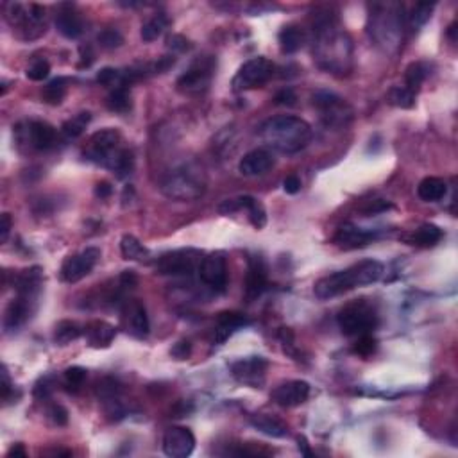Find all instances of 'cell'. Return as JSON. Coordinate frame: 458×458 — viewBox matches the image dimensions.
Here are the masks:
<instances>
[{
  "label": "cell",
  "mask_w": 458,
  "mask_h": 458,
  "mask_svg": "<svg viewBox=\"0 0 458 458\" xmlns=\"http://www.w3.org/2000/svg\"><path fill=\"white\" fill-rule=\"evenodd\" d=\"M258 136L272 151L281 154H296L310 144L314 129L306 120L294 115H278L267 118L258 127Z\"/></svg>",
  "instance_id": "2"
},
{
  "label": "cell",
  "mask_w": 458,
  "mask_h": 458,
  "mask_svg": "<svg viewBox=\"0 0 458 458\" xmlns=\"http://www.w3.org/2000/svg\"><path fill=\"white\" fill-rule=\"evenodd\" d=\"M283 190L287 193H290V195H294V193L299 192V190H301V179H299V175H296V174L287 175L283 181Z\"/></svg>",
  "instance_id": "57"
},
{
  "label": "cell",
  "mask_w": 458,
  "mask_h": 458,
  "mask_svg": "<svg viewBox=\"0 0 458 458\" xmlns=\"http://www.w3.org/2000/svg\"><path fill=\"white\" fill-rule=\"evenodd\" d=\"M120 318H122V326L129 335L136 338H144L149 335L151 323H149L147 308L138 299H127L124 301L122 310H120Z\"/></svg>",
  "instance_id": "17"
},
{
  "label": "cell",
  "mask_w": 458,
  "mask_h": 458,
  "mask_svg": "<svg viewBox=\"0 0 458 458\" xmlns=\"http://www.w3.org/2000/svg\"><path fill=\"white\" fill-rule=\"evenodd\" d=\"M83 335V327L74 321H61L54 330V342L57 345H68Z\"/></svg>",
  "instance_id": "38"
},
{
  "label": "cell",
  "mask_w": 458,
  "mask_h": 458,
  "mask_svg": "<svg viewBox=\"0 0 458 458\" xmlns=\"http://www.w3.org/2000/svg\"><path fill=\"white\" fill-rule=\"evenodd\" d=\"M48 74H50V65L47 59H36L27 66L26 70L27 79H31V81H44L48 77Z\"/></svg>",
  "instance_id": "46"
},
{
  "label": "cell",
  "mask_w": 458,
  "mask_h": 458,
  "mask_svg": "<svg viewBox=\"0 0 458 458\" xmlns=\"http://www.w3.org/2000/svg\"><path fill=\"white\" fill-rule=\"evenodd\" d=\"M376 347H378V342H376V338L372 336V333H367V335L358 336V341H356V344H354L353 351L356 354H360V356L367 358L374 353Z\"/></svg>",
  "instance_id": "47"
},
{
  "label": "cell",
  "mask_w": 458,
  "mask_h": 458,
  "mask_svg": "<svg viewBox=\"0 0 458 458\" xmlns=\"http://www.w3.org/2000/svg\"><path fill=\"white\" fill-rule=\"evenodd\" d=\"M276 72V65L267 59V57H253L245 61L238 68L236 75L233 77V90L235 92H245V90H254V88H262L263 84L269 83Z\"/></svg>",
  "instance_id": "12"
},
{
  "label": "cell",
  "mask_w": 458,
  "mask_h": 458,
  "mask_svg": "<svg viewBox=\"0 0 458 458\" xmlns=\"http://www.w3.org/2000/svg\"><path fill=\"white\" fill-rule=\"evenodd\" d=\"M171 354L175 360H187V358H190V354H192V344H190V341L175 342L174 347L171 350Z\"/></svg>",
  "instance_id": "54"
},
{
  "label": "cell",
  "mask_w": 458,
  "mask_h": 458,
  "mask_svg": "<svg viewBox=\"0 0 458 458\" xmlns=\"http://www.w3.org/2000/svg\"><path fill=\"white\" fill-rule=\"evenodd\" d=\"M195 450V437L184 426L169 428L163 435V453L171 458H187Z\"/></svg>",
  "instance_id": "18"
},
{
  "label": "cell",
  "mask_w": 458,
  "mask_h": 458,
  "mask_svg": "<svg viewBox=\"0 0 458 458\" xmlns=\"http://www.w3.org/2000/svg\"><path fill=\"white\" fill-rule=\"evenodd\" d=\"M376 238H378L376 231H367V229H362L354 224H344L333 236V242H335L336 247L344 249V251H353V249L367 247Z\"/></svg>",
  "instance_id": "22"
},
{
  "label": "cell",
  "mask_w": 458,
  "mask_h": 458,
  "mask_svg": "<svg viewBox=\"0 0 458 458\" xmlns=\"http://www.w3.org/2000/svg\"><path fill=\"white\" fill-rule=\"evenodd\" d=\"M111 171H113L115 174H117V178L120 179L131 175L133 171H135V154H133L129 149L124 147L122 153L118 154V158L115 160Z\"/></svg>",
  "instance_id": "41"
},
{
  "label": "cell",
  "mask_w": 458,
  "mask_h": 458,
  "mask_svg": "<svg viewBox=\"0 0 458 458\" xmlns=\"http://www.w3.org/2000/svg\"><path fill=\"white\" fill-rule=\"evenodd\" d=\"M54 390V376H44V378H39L35 385V396L38 399H47Z\"/></svg>",
  "instance_id": "48"
},
{
  "label": "cell",
  "mask_w": 458,
  "mask_h": 458,
  "mask_svg": "<svg viewBox=\"0 0 458 458\" xmlns=\"http://www.w3.org/2000/svg\"><path fill=\"white\" fill-rule=\"evenodd\" d=\"M26 450H23V444H15L11 450L8 451V457H26Z\"/></svg>",
  "instance_id": "62"
},
{
  "label": "cell",
  "mask_w": 458,
  "mask_h": 458,
  "mask_svg": "<svg viewBox=\"0 0 458 458\" xmlns=\"http://www.w3.org/2000/svg\"><path fill=\"white\" fill-rule=\"evenodd\" d=\"M385 269L380 262L376 260H362V262L354 263L347 267L344 271L333 272L315 283L314 294L321 301H327L336 296H342L345 292H351L354 288L367 287L376 281L381 280Z\"/></svg>",
  "instance_id": "3"
},
{
  "label": "cell",
  "mask_w": 458,
  "mask_h": 458,
  "mask_svg": "<svg viewBox=\"0 0 458 458\" xmlns=\"http://www.w3.org/2000/svg\"><path fill=\"white\" fill-rule=\"evenodd\" d=\"M403 27H405V15H403L401 4H396V2L371 4L367 31L376 45H381L387 50L397 47L401 41Z\"/></svg>",
  "instance_id": "4"
},
{
  "label": "cell",
  "mask_w": 458,
  "mask_h": 458,
  "mask_svg": "<svg viewBox=\"0 0 458 458\" xmlns=\"http://www.w3.org/2000/svg\"><path fill=\"white\" fill-rule=\"evenodd\" d=\"M229 369H231V376L238 383L251 388H262L265 383L269 362L263 356H247L233 362Z\"/></svg>",
  "instance_id": "15"
},
{
  "label": "cell",
  "mask_w": 458,
  "mask_h": 458,
  "mask_svg": "<svg viewBox=\"0 0 458 458\" xmlns=\"http://www.w3.org/2000/svg\"><path fill=\"white\" fill-rule=\"evenodd\" d=\"M297 448H299L301 455H305V457H314V453H312L310 450V444L306 442L305 437H299V439H297Z\"/></svg>",
  "instance_id": "61"
},
{
  "label": "cell",
  "mask_w": 458,
  "mask_h": 458,
  "mask_svg": "<svg viewBox=\"0 0 458 458\" xmlns=\"http://www.w3.org/2000/svg\"><path fill=\"white\" fill-rule=\"evenodd\" d=\"M68 83H70V79L66 77H57L53 79L47 86L44 88V92H41V97H44V101L47 104L57 106L61 104L63 99L66 95V88H68Z\"/></svg>",
  "instance_id": "39"
},
{
  "label": "cell",
  "mask_w": 458,
  "mask_h": 458,
  "mask_svg": "<svg viewBox=\"0 0 458 458\" xmlns=\"http://www.w3.org/2000/svg\"><path fill=\"white\" fill-rule=\"evenodd\" d=\"M169 26H171V18L166 17V13H156L151 20H147L142 26V39H144L145 44H151V41L160 38L169 29Z\"/></svg>",
  "instance_id": "34"
},
{
  "label": "cell",
  "mask_w": 458,
  "mask_h": 458,
  "mask_svg": "<svg viewBox=\"0 0 458 458\" xmlns=\"http://www.w3.org/2000/svg\"><path fill=\"white\" fill-rule=\"evenodd\" d=\"M136 285H138V276L135 274V271H124L118 276V290L120 292H129L136 288Z\"/></svg>",
  "instance_id": "52"
},
{
  "label": "cell",
  "mask_w": 458,
  "mask_h": 458,
  "mask_svg": "<svg viewBox=\"0 0 458 458\" xmlns=\"http://www.w3.org/2000/svg\"><path fill=\"white\" fill-rule=\"evenodd\" d=\"M56 29L65 38L77 39L84 32V22L72 6L63 4L56 15Z\"/></svg>",
  "instance_id": "25"
},
{
  "label": "cell",
  "mask_w": 458,
  "mask_h": 458,
  "mask_svg": "<svg viewBox=\"0 0 458 458\" xmlns=\"http://www.w3.org/2000/svg\"><path fill=\"white\" fill-rule=\"evenodd\" d=\"M120 144H122V138L117 129H101L90 136L84 149V156L88 162H93L111 171L115 160L122 153L124 147Z\"/></svg>",
  "instance_id": "8"
},
{
  "label": "cell",
  "mask_w": 458,
  "mask_h": 458,
  "mask_svg": "<svg viewBox=\"0 0 458 458\" xmlns=\"http://www.w3.org/2000/svg\"><path fill=\"white\" fill-rule=\"evenodd\" d=\"M84 380H86V369L83 367H68L63 374V383L70 392H77L83 387Z\"/></svg>",
  "instance_id": "44"
},
{
  "label": "cell",
  "mask_w": 458,
  "mask_h": 458,
  "mask_svg": "<svg viewBox=\"0 0 458 458\" xmlns=\"http://www.w3.org/2000/svg\"><path fill=\"white\" fill-rule=\"evenodd\" d=\"M202 253L197 249H175L158 258L156 272L162 276H192L199 271Z\"/></svg>",
  "instance_id": "13"
},
{
  "label": "cell",
  "mask_w": 458,
  "mask_h": 458,
  "mask_svg": "<svg viewBox=\"0 0 458 458\" xmlns=\"http://www.w3.org/2000/svg\"><path fill=\"white\" fill-rule=\"evenodd\" d=\"M387 99L390 104L401 109H410L415 106V95L410 92V90H406L405 86L390 88Z\"/></svg>",
  "instance_id": "42"
},
{
  "label": "cell",
  "mask_w": 458,
  "mask_h": 458,
  "mask_svg": "<svg viewBox=\"0 0 458 458\" xmlns=\"http://www.w3.org/2000/svg\"><path fill=\"white\" fill-rule=\"evenodd\" d=\"M11 227H13V218H11V215L2 213V217H0V242H2V244L8 242Z\"/></svg>",
  "instance_id": "56"
},
{
  "label": "cell",
  "mask_w": 458,
  "mask_h": 458,
  "mask_svg": "<svg viewBox=\"0 0 458 458\" xmlns=\"http://www.w3.org/2000/svg\"><path fill=\"white\" fill-rule=\"evenodd\" d=\"M81 50V59H83V63H81V66H90L93 63V57H95V54L92 53V47L90 45H86V47H81L79 48Z\"/></svg>",
  "instance_id": "60"
},
{
  "label": "cell",
  "mask_w": 458,
  "mask_h": 458,
  "mask_svg": "<svg viewBox=\"0 0 458 458\" xmlns=\"http://www.w3.org/2000/svg\"><path fill=\"white\" fill-rule=\"evenodd\" d=\"M175 63V57L174 56H163L160 61L154 63V68L153 72H156V74H163V72H166L169 68H171L172 65Z\"/></svg>",
  "instance_id": "58"
},
{
  "label": "cell",
  "mask_w": 458,
  "mask_h": 458,
  "mask_svg": "<svg viewBox=\"0 0 458 458\" xmlns=\"http://www.w3.org/2000/svg\"><path fill=\"white\" fill-rule=\"evenodd\" d=\"M238 201H240V211L242 210L247 211L249 222L253 224L256 229H263L267 224L265 206L258 201L256 197H251V195H240L238 197Z\"/></svg>",
  "instance_id": "31"
},
{
  "label": "cell",
  "mask_w": 458,
  "mask_h": 458,
  "mask_svg": "<svg viewBox=\"0 0 458 458\" xmlns=\"http://www.w3.org/2000/svg\"><path fill=\"white\" fill-rule=\"evenodd\" d=\"M444 238V231L435 224H423L412 233L403 235V242L408 245H415V247H435L439 242Z\"/></svg>",
  "instance_id": "26"
},
{
  "label": "cell",
  "mask_w": 458,
  "mask_h": 458,
  "mask_svg": "<svg viewBox=\"0 0 458 458\" xmlns=\"http://www.w3.org/2000/svg\"><path fill=\"white\" fill-rule=\"evenodd\" d=\"M296 101H297V95L292 88H283V90L276 93V97H274V102L278 106H294L296 104Z\"/></svg>",
  "instance_id": "55"
},
{
  "label": "cell",
  "mask_w": 458,
  "mask_h": 458,
  "mask_svg": "<svg viewBox=\"0 0 458 458\" xmlns=\"http://www.w3.org/2000/svg\"><path fill=\"white\" fill-rule=\"evenodd\" d=\"M455 31H457V23H451L450 29H448V36H450V39L453 44L457 41V38H455Z\"/></svg>",
  "instance_id": "64"
},
{
  "label": "cell",
  "mask_w": 458,
  "mask_h": 458,
  "mask_svg": "<svg viewBox=\"0 0 458 458\" xmlns=\"http://www.w3.org/2000/svg\"><path fill=\"white\" fill-rule=\"evenodd\" d=\"M99 260H101V249H84V251H81L79 254L66 258L61 265V271H59V278H61V281H65V283H77V281L86 278V276L93 271V267L97 265Z\"/></svg>",
  "instance_id": "14"
},
{
  "label": "cell",
  "mask_w": 458,
  "mask_h": 458,
  "mask_svg": "<svg viewBox=\"0 0 458 458\" xmlns=\"http://www.w3.org/2000/svg\"><path fill=\"white\" fill-rule=\"evenodd\" d=\"M166 47L171 48L172 53L181 54V53H187L188 48L192 47V45H190V41H188L184 36L172 35V36H169V38H166Z\"/></svg>",
  "instance_id": "51"
},
{
  "label": "cell",
  "mask_w": 458,
  "mask_h": 458,
  "mask_svg": "<svg viewBox=\"0 0 458 458\" xmlns=\"http://www.w3.org/2000/svg\"><path fill=\"white\" fill-rule=\"evenodd\" d=\"M15 138L18 147L26 145L31 151H48L56 147L57 131L56 127L44 120H29L15 127Z\"/></svg>",
  "instance_id": "11"
},
{
  "label": "cell",
  "mask_w": 458,
  "mask_h": 458,
  "mask_svg": "<svg viewBox=\"0 0 458 458\" xmlns=\"http://www.w3.org/2000/svg\"><path fill=\"white\" fill-rule=\"evenodd\" d=\"M249 321L245 315L238 314V312H222L217 315V327H215V342L222 344L227 341V336H231L233 333L238 332L240 327L247 326Z\"/></svg>",
  "instance_id": "27"
},
{
  "label": "cell",
  "mask_w": 458,
  "mask_h": 458,
  "mask_svg": "<svg viewBox=\"0 0 458 458\" xmlns=\"http://www.w3.org/2000/svg\"><path fill=\"white\" fill-rule=\"evenodd\" d=\"M314 56L318 66L333 74H345L351 66L353 45L336 27L335 15H317L314 20Z\"/></svg>",
  "instance_id": "1"
},
{
  "label": "cell",
  "mask_w": 458,
  "mask_h": 458,
  "mask_svg": "<svg viewBox=\"0 0 458 458\" xmlns=\"http://www.w3.org/2000/svg\"><path fill=\"white\" fill-rule=\"evenodd\" d=\"M47 455H53V457H72L70 450H50L47 451Z\"/></svg>",
  "instance_id": "63"
},
{
  "label": "cell",
  "mask_w": 458,
  "mask_h": 458,
  "mask_svg": "<svg viewBox=\"0 0 458 458\" xmlns=\"http://www.w3.org/2000/svg\"><path fill=\"white\" fill-rule=\"evenodd\" d=\"M97 83L101 84V86L109 88V90H113L117 86H129V79H127V74L122 70H117V68H111V66H106L102 68L99 74H97Z\"/></svg>",
  "instance_id": "40"
},
{
  "label": "cell",
  "mask_w": 458,
  "mask_h": 458,
  "mask_svg": "<svg viewBox=\"0 0 458 458\" xmlns=\"http://www.w3.org/2000/svg\"><path fill=\"white\" fill-rule=\"evenodd\" d=\"M448 193V184L441 178H424L417 187V195L424 202H439Z\"/></svg>",
  "instance_id": "29"
},
{
  "label": "cell",
  "mask_w": 458,
  "mask_h": 458,
  "mask_svg": "<svg viewBox=\"0 0 458 458\" xmlns=\"http://www.w3.org/2000/svg\"><path fill=\"white\" fill-rule=\"evenodd\" d=\"M336 324L344 335L360 336L374 332L380 324V317H378V312L372 306V303L365 301V299H356L338 312Z\"/></svg>",
  "instance_id": "6"
},
{
  "label": "cell",
  "mask_w": 458,
  "mask_h": 458,
  "mask_svg": "<svg viewBox=\"0 0 458 458\" xmlns=\"http://www.w3.org/2000/svg\"><path fill=\"white\" fill-rule=\"evenodd\" d=\"M162 192L172 201H195L206 192L204 172L195 163H181L166 172Z\"/></svg>",
  "instance_id": "5"
},
{
  "label": "cell",
  "mask_w": 458,
  "mask_h": 458,
  "mask_svg": "<svg viewBox=\"0 0 458 458\" xmlns=\"http://www.w3.org/2000/svg\"><path fill=\"white\" fill-rule=\"evenodd\" d=\"M312 102L321 113V120L326 127L332 129H342L351 122L353 109L341 95L333 92H315L312 95Z\"/></svg>",
  "instance_id": "10"
},
{
  "label": "cell",
  "mask_w": 458,
  "mask_h": 458,
  "mask_svg": "<svg viewBox=\"0 0 458 458\" xmlns=\"http://www.w3.org/2000/svg\"><path fill=\"white\" fill-rule=\"evenodd\" d=\"M122 387L118 383L115 378H102L99 383H97V396L102 403L111 401V399H118V394H120Z\"/></svg>",
  "instance_id": "43"
},
{
  "label": "cell",
  "mask_w": 458,
  "mask_h": 458,
  "mask_svg": "<svg viewBox=\"0 0 458 458\" xmlns=\"http://www.w3.org/2000/svg\"><path fill=\"white\" fill-rule=\"evenodd\" d=\"M199 278L215 292H224L227 287V262L222 253H211L202 256L199 265Z\"/></svg>",
  "instance_id": "16"
},
{
  "label": "cell",
  "mask_w": 458,
  "mask_h": 458,
  "mask_svg": "<svg viewBox=\"0 0 458 458\" xmlns=\"http://www.w3.org/2000/svg\"><path fill=\"white\" fill-rule=\"evenodd\" d=\"M90 120H92V113H90V111H81V113H77L75 117H72L70 120H66V122L63 124V136H65L66 140H75V138L83 135L84 129H86L88 124H90Z\"/></svg>",
  "instance_id": "37"
},
{
  "label": "cell",
  "mask_w": 458,
  "mask_h": 458,
  "mask_svg": "<svg viewBox=\"0 0 458 458\" xmlns=\"http://www.w3.org/2000/svg\"><path fill=\"white\" fill-rule=\"evenodd\" d=\"M274 165L276 158L269 149H254L242 158L238 163V171L247 178H254V175L267 174Z\"/></svg>",
  "instance_id": "23"
},
{
  "label": "cell",
  "mask_w": 458,
  "mask_h": 458,
  "mask_svg": "<svg viewBox=\"0 0 458 458\" xmlns=\"http://www.w3.org/2000/svg\"><path fill=\"white\" fill-rule=\"evenodd\" d=\"M251 426L263 435H269L272 439H285L288 435V426L274 415L256 414L251 417Z\"/></svg>",
  "instance_id": "28"
},
{
  "label": "cell",
  "mask_w": 458,
  "mask_h": 458,
  "mask_svg": "<svg viewBox=\"0 0 458 458\" xmlns=\"http://www.w3.org/2000/svg\"><path fill=\"white\" fill-rule=\"evenodd\" d=\"M13 394H18L20 396V392H18L17 388H15V385L11 383V380H9V374H8V369H2V399L6 401V405H9V403H13Z\"/></svg>",
  "instance_id": "53"
},
{
  "label": "cell",
  "mask_w": 458,
  "mask_h": 458,
  "mask_svg": "<svg viewBox=\"0 0 458 458\" xmlns=\"http://www.w3.org/2000/svg\"><path fill=\"white\" fill-rule=\"evenodd\" d=\"M217 68V59L213 56H201L193 59L192 65L178 77V90L187 95H199L210 88L211 79Z\"/></svg>",
  "instance_id": "9"
},
{
  "label": "cell",
  "mask_w": 458,
  "mask_h": 458,
  "mask_svg": "<svg viewBox=\"0 0 458 458\" xmlns=\"http://www.w3.org/2000/svg\"><path fill=\"white\" fill-rule=\"evenodd\" d=\"M6 20L13 29L20 32L22 39H36L47 31V15L45 8L38 4H8Z\"/></svg>",
  "instance_id": "7"
},
{
  "label": "cell",
  "mask_w": 458,
  "mask_h": 458,
  "mask_svg": "<svg viewBox=\"0 0 458 458\" xmlns=\"http://www.w3.org/2000/svg\"><path fill=\"white\" fill-rule=\"evenodd\" d=\"M48 419L53 421V424L56 426H66L68 424V412H66L65 406L61 405H50L47 410Z\"/></svg>",
  "instance_id": "50"
},
{
  "label": "cell",
  "mask_w": 458,
  "mask_h": 458,
  "mask_svg": "<svg viewBox=\"0 0 458 458\" xmlns=\"http://www.w3.org/2000/svg\"><path fill=\"white\" fill-rule=\"evenodd\" d=\"M269 283V269L262 256H249L247 276H245V297L253 301L263 294Z\"/></svg>",
  "instance_id": "20"
},
{
  "label": "cell",
  "mask_w": 458,
  "mask_h": 458,
  "mask_svg": "<svg viewBox=\"0 0 458 458\" xmlns=\"http://www.w3.org/2000/svg\"><path fill=\"white\" fill-rule=\"evenodd\" d=\"M390 208H392V204L388 201H385V199H374V201H369L367 204H363L360 211H362L365 217H372V215L383 213V211L390 210Z\"/></svg>",
  "instance_id": "49"
},
{
  "label": "cell",
  "mask_w": 458,
  "mask_h": 458,
  "mask_svg": "<svg viewBox=\"0 0 458 458\" xmlns=\"http://www.w3.org/2000/svg\"><path fill=\"white\" fill-rule=\"evenodd\" d=\"M430 74V68H428L426 63L423 61H415L408 65L405 72V88L410 90L414 95H417V92L421 90V84L424 83V79Z\"/></svg>",
  "instance_id": "35"
},
{
  "label": "cell",
  "mask_w": 458,
  "mask_h": 458,
  "mask_svg": "<svg viewBox=\"0 0 458 458\" xmlns=\"http://www.w3.org/2000/svg\"><path fill=\"white\" fill-rule=\"evenodd\" d=\"M83 335L86 338L88 345H92L95 350H104L109 347L111 342L117 336V327L106 321H92L88 323L83 330Z\"/></svg>",
  "instance_id": "24"
},
{
  "label": "cell",
  "mask_w": 458,
  "mask_h": 458,
  "mask_svg": "<svg viewBox=\"0 0 458 458\" xmlns=\"http://www.w3.org/2000/svg\"><path fill=\"white\" fill-rule=\"evenodd\" d=\"M278 39H280V47L285 54H294L305 47L306 35L299 26H285Z\"/></svg>",
  "instance_id": "30"
},
{
  "label": "cell",
  "mask_w": 458,
  "mask_h": 458,
  "mask_svg": "<svg viewBox=\"0 0 458 458\" xmlns=\"http://www.w3.org/2000/svg\"><path fill=\"white\" fill-rule=\"evenodd\" d=\"M111 193H113V187L108 181H101V183L95 184V197H99V199H108Z\"/></svg>",
  "instance_id": "59"
},
{
  "label": "cell",
  "mask_w": 458,
  "mask_h": 458,
  "mask_svg": "<svg viewBox=\"0 0 458 458\" xmlns=\"http://www.w3.org/2000/svg\"><path fill=\"white\" fill-rule=\"evenodd\" d=\"M36 299L31 297L17 296L13 301L9 303L4 314V330L6 333L18 332L23 324L31 318L32 312H35Z\"/></svg>",
  "instance_id": "21"
},
{
  "label": "cell",
  "mask_w": 458,
  "mask_h": 458,
  "mask_svg": "<svg viewBox=\"0 0 458 458\" xmlns=\"http://www.w3.org/2000/svg\"><path fill=\"white\" fill-rule=\"evenodd\" d=\"M435 4H426V2H419L412 8L410 15H405V23L412 31H419L421 27L426 26V22L432 18Z\"/></svg>",
  "instance_id": "36"
},
{
  "label": "cell",
  "mask_w": 458,
  "mask_h": 458,
  "mask_svg": "<svg viewBox=\"0 0 458 458\" xmlns=\"http://www.w3.org/2000/svg\"><path fill=\"white\" fill-rule=\"evenodd\" d=\"M120 253H122L124 260H129V262H147V258L151 256L149 249L133 235L122 236V240H120Z\"/></svg>",
  "instance_id": "33"
},
{
  "label": "cell",
  "mask_w": 458,
  "mask_h": 458,
  "mask_svg": "<svg viewBox=\"0 0 458 458\" xmlns=\"http://www.w3.org/2000/svg\"><path fill=\"white\" fill-rule=\"evenodd\" d=\"M106 106H108L109 111H113V113H120V115L129 113L133 106L129 86L122 84V86L113 88V90L109 92L108 99H106Z\"/></svg>",
  "instance_id": "32"
},
{
  "label": "cell",
  "mask_w": 458,
  "mask_h": 458,
  "mask_svg": "<svg viewBox=\"0 0 458 458\" xmlns=\"http://www.w3.org/2000/svg\"><path fill=\"white\" fill-rule=\"evenodd\" d=\"M97 41H99V45H101L102 48H108V50H111V48L122 47L124 36L120 35V31L109 27V29H104V31H101L99 35H97Z\"/></svg>",
  "instance_id": "45"
},
{
  "label": "cell",
  "mask_w": 458,
  "mask_h": 458,
  "mask_svg": "<svg viewBox=\"0 0 458 458\" xmlns=\"http://www.w3.org/2000/svg\"><path fill=\"white\" fill-rule=\"evenodd\" d=\"M308 396H310V383L303 380L285 381V383L278 385L271 394L272 401L285 406V408L303 405L308 399Z\"/></svg>",
  "instance_id": "19"
}]
</instances>
